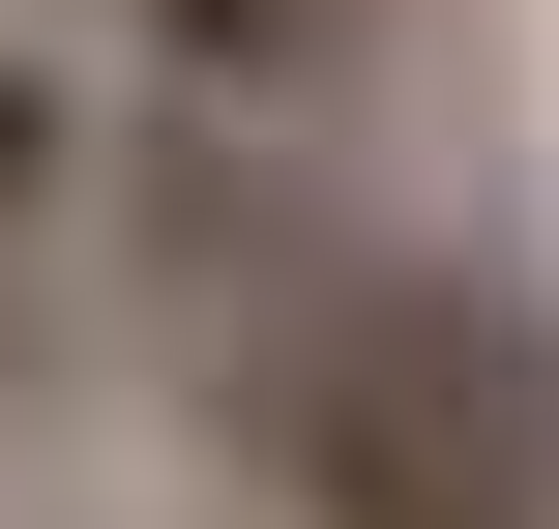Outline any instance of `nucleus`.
Instances as JSON below:
<instances>
[{
  "mask_svg": "<svg viewBox=\"0 0 559 529\" xmlns=\"http://www.w3.org/2000/svg\"><path fill=\"white\" fill-rule=\"evenodd\" d=\"M206 412L295 529H559V324L354 206H265L206 265Z\"/></svg>",
  "mask_w": 559,
  "mask_h": 529,
  "instance_id": "obj_1",
  "label": "nucleus"
},
{
  "mask_svg": "<svg viewBox=\"0 0 559 529\" xmlns=\"http://www.w3.org/2000/svg\"><path fill=\"white\" fill-rule=\"evenodd\" d=\"M118 59H147V118H236V147H324L383 59H413V0H118Z\"/></svg>",
  "mask_w": 559,
  "mask_h": 529,
  "instance_id": "obj_2",
  "label": "nucleus"
},
{
  "mask_svg": "<svg viewBox=\"0 0 559 529\" xmlns=\"http://www.w3.org/2000/svg\"><path fill=\"white\" fill-rule=\"evenodd\" d=\"M59 177H88V88H59V59H0V265L59 236Z\"/></svg>",
  "mask_w": 559,
  "mask_h": 529,
  "instance_id": "obj_3",
  "label": "nucleus"
}]
</instances>
